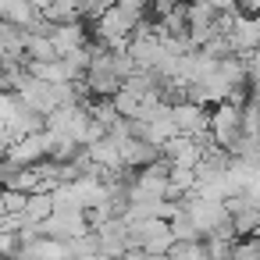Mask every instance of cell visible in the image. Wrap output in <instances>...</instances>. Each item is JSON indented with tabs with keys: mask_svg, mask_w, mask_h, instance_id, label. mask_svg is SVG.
Masks as SVG:
<instances>
[{
	"mask_svg": "<svg viewBox=\"0 0 260 260\" xmlns=\"http://www.w3.org/2000/svg\"><path fill=\"white\" fill-rule=\"evenodd\" d=\"M18 249V235L11 228H0V256H15Z\"/></svg>",
	"mask_w": 260,
	"mask_h": 260,
	"instance_id": "cell-12",
	"label": "cell"
},
{
	"mask_svg": "<svg viewBox=\"0 0 260 260\" xmlns=\"http://www.w3.org/2000/svg\"><path fill=\"white\" fill-rule=\"evenodd\" d=\"M228 221H232L235 235H253L256 224H260V207H239V210L228 214Z\"/></svg>",
	"mask_w": 260,
	"mask_h": 260,
	"instance_id": "cell-8",
	"label": "cell"
},
{
	"mask_svg": "<svg viewBox=\"0 0 260 260\" xmlns=\"http://www.w3.org/2000/svg\"><path fill=\"white\" fill-rule=\"evenodd\" d=\"M168 232H171L175 242H196V239H203V232L196 228V221H192L185 210H178V214L168 221Z\"/></svg>",
	"mask_w": 260,
	"mask_h": 260,
	"instance_id": "cell-7",
	"label": "cell"
},
{
	"mask_svg": "<svg viewBox=\"0 0 260 260\" xmlns=\"http://www.w3.org/2000/svg\"><path fill=\"white\" fill-rule=\"evenodd\" d=\"M86 150H89V160H93V164L111 168V171L121 168V139H118V136H107V132H104V136L93 139Z\"/></svg>",
	"mask_w": 260,
	"mask_h": 260,
	"instance_id": "cell-4",
	"label": "cell"
},
{
	"mask_svg": "<svg viewBox=\"0 0 260 260\" xmlns=\"http://www.w3.org/2000/svg\"><path fill=\"white\" fill-rule=\"evenodd\" d=\"M203 4H210L214 11H239V8H235V0H203Z\"/></svg>",
	"mask_w": 260,
	"mask_h": 260,
	"instance_id": "cell-13",
	"label": "cell"
},
{
	"mask_svg": "<svg viewBox=\"0 0 260 260\" xmlns=\"http://www.w3.org/2000/svg\"><path fill=\"white\" fill-rule=\"evenodd\" d=\"M40 15L50 22H75L82 18V0H47V8Z\"/></svg>",
	"mask_w": 260,
	"mask_h": 260,
	"instance_id": "cell-6",
	"label": "cell"
},
{
	"mask_svg": "<svg viewBox=\"0 0 260 260\" xmlns=\"http://www.w3.org/2000/svg\"><path fill=\"white\" fill-rule=\"evenodd\" d=\"M168 118H171L175 132H182V136H200V132H207V125H210V111L200 107V104H189V100L171 104V107H168Z\"/></svg>",
	"mask_w": 260,
	"mask_h": 260,
	"instance_id": "cell-2",
	"label": "cell"
},
{
	"mask_svg": "<svg viewBox=\"0 0 260 260\" xmlns=\"http://www.w3.org/2000/svg\"><path fill=\"white\" fill-rule=\"evenodd\" d=\"M8 4L11 0H0V18H8Z\"/></svg>",
	"mask_w": 260,
	"mask_h": 260,
	"instance_id": "cell-14",
	"label": "cell"
},
{
	"mask_svg": "<svg viewBox=\"0 0 260 260\" xmlns=\"http://www.w3.org/2000/svg\"><path fill=\"white\" fill-rule=\"evenodd\" d=\"M54 210V200H50V192H43V189H36V192H29V200H25V217L29 221H43L47 214Z\"/></svg>",
	"mask_w": 260,
	"mask_h": 260,
	"instance_id": "cell-9",
	"label": "cell"
},
{
	"mask_svg": "<svg viewBox=\"0 0 260 260\" xmlns=\"http://www.w3.org/2000/svg\"><path fill=\"white\" fill-rule=\"evenodd\" d=\"M139 104H143V96H136V93H128V89H118V93L111 96V107H114L121 118H136V114H139Z\"/></svg>",
	"mask_w": 260,
	"mask_h": 260,
	"instance_id": "cell-10",
	"label": "cell"
},
{
	"mask_svg": "<svg viewBox=\"0 0 260 260\" xmlns=\"http://www.w3.org/2000/svg\"><path fill=\"white\" fill-rule=\"evenodd\" d=\"M256 36H260V25H256V18H253V15H242V11H235L232 25L224 29V40L232 43V50H235V54L256 50Z\"/></svg>",
	"mask_w": 260,
	"mask_h": 260,
	"instance_id": "cell-3",
	"label": "cell"
},
{
	"mask_svg": "<svg viewBox=\"0 0 260 260\" xmlns=\"http://www.w3.org/2000/svg\"><path fill=\"white\" fill-rule=\"evenodd\" d=\"M207 132H210V139H214V146H221V150H228L239 136H242V128H239V107L235 104H228V100H221V104H214V111H210V125H207Z\"/></svg>",
	"mask_w": 260,
	"mask_h": 260,
	"instance_id": "cell-1",
	"label": "cell"
},
{
	"mask_svg": "<svg viewBox=\"0 0 260 260\" xmlns=\"http://www.w3.org/2000/svg\"><path fill=\"white\" fill-rule=\"evenodd\" d=\"M153 157H160V146H153V143H146V139H132V136L121 139V164H125V168H143V164H150Z\"/></svg>",
	"mask_w": 260,
	"mask_h": 260,
	"instance_id": "cell-5",
	"label": "cell"
},
{
	"mask_svg": "<svg viewBox=\"0 0 260 260\" xmlns=\"http://www.w3.org/2000/svg\"><path fill=\"white\" fill-rule=\"evenodd\" d=\"M196 50H203V54H207L210 61H224V57H232V54H235V50H232V43L224 40V32L210 36V40H207L203 47H196Z\"/></svg>",
	"mask_w": 260,
	"mask_h": 260,
	"instance_id": "cell-11",
	"label": "cell"
}]
</instances>
